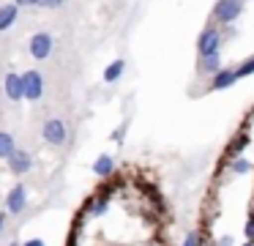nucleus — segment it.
Listing matches in <instances>:
<instances>
[{"instance_id": "1", "label": "nucleus", "mask_w": 254, "mask_h": 246, "mask_svg": "<svg viewBox=\"0 0 254 246\" xmlns=\"http://www.w3.org/2000/svg\"><path fill=\"white\" fill-rule=\"evenodd\" d=\"M243 5H246V0H216L213 11H210V19L216 25H232L243 14Z\"/></svg>"}, {"instance_id": "2", "label": "nucleus", "mask_w": 254, "mask_h": 246, "mask_svg": "<svg viewBox=\"0 0 254 246\" xmlns=\"http://www.w3.org/2000/svg\"><path fill=\"white\" fill-rule=\"evenodd\" d=\"M221 41H224V36H221L219 27H216V25L205 27V30L199 33V38H197V52H199V58H205V55H219Z\"/></svg>"}, {"instance_id": "3", "label": "nucleus", "mask_w": 254, "mask_h": 246, "mask_svg": "<svg viewBox=\"0 0 254 246\" xmlns=\"http://www.w3.org/2000/svg\"><path fill=\"white\" fill-rule=\"evenodd\" d=\"M41 137H44V142L47 145H63V142L68 140V129H66V123H63L61 118H50L44 123V129H41Z\"/></svg>"}, {"instance_id": "4", "label": "nucleus", "mask_w": 254, "mask_h": 246, "mask_svg": "<svg viewBox=\"0 0 254 246\" xmlns=\"http://www.w3.org/2000/svg\"><path fill=\"white\" fill-rule=\"evenodd\" d=\"M52 47H55L52 33H44V30L30 36V41H28V52H30V58H36V60H47L52 52Z\"/></svg>"}, {"instance_id": "5", "label": "nucleus", "mask_w": 254, "mask_h": 246, "mask_svg": "<svg viewBox=\"0 0 254 246\" xmlns=\"http://www.w3.org/2000/svg\"><path fill=\"white\" fill-rule=\"evenodd\" d=\"M22 85H25V101H39L44 96V77H41V71H36V69L25 71Z\"/></svg>"}, {"instance_id": "6", "label": "nucleus", "mask_w": 254, "mask_h": 246, "mask_svg": "<svg viewBox=\"0 0 254 246\" xmlns=\"http://www.w3.org/2000/svg\"><path fill=\"white\" fill-rule=\"evenodd\" d=\"M28 208V189L22 183H14V189L6 194V213L8 216H19Z\"/></svg>"}, {"instance_id": "7", "label": "nucleus", "mask_w": 254, "mask_h": 246, "mask_svg": "<svg viewBox=\"0 0 254 246\" xmlns=\"http://www.w3.org/2000/svg\"><path fill=\"white\" fill-rule=\"evenodd\" d=\"M3 93H6L8 101H22L25 98L22 74H17V71H6V77H3Z\"/></svg>"}, {"instance_id": "8", "label": "nucleus", "mask_w": 254, "mask_h": 246, "mask_svg": "<svg viewBox=\"0 0 254 246\" xmlns=\"http://www.w3.org/2000/svg\"><path fill=\"white\" fill-rule=\"evenodd\" d=\"M8 169H11L14 175H28L30 169H33V156H30L28 151H22V148H17V151L8 156Z\"/></svg>"}, {"instance_id": "9", "label": "nucleus", "mask_w": 254, "mask_h": 246, "mask_svg": "<svg viewBox=\"0 0 254 246\" xmlns=\"http://www.w3.org/2000/svg\"><path fill=\"white\" fill-rule=\"evenodd\" d=\"M197 71H199V74H205V77H210V80H213V77L221 71V58H219V55H205V58H199Z\"/></svg>"}, {"instance_id": "10", "label": "nucleus", "mask_w": 254, "mask_h": 246, "mask_svg": "<svg viewBox=\"0 0 254 246\" xmlns=\"http://www.w3.org/2000/svg\"><path fill=\"white\" fill-rule=\"evenodd\" d=\"M235 82H238L235 69H221L219 74L210 80V90H224V87H232Z\"/></svg>"}, {"instance_id": "11", "label": "nucleus", "mask_w": 254, "mask_h": 246, "mask_svg": "<svg viewBox=\"0 0 254 246\" xmlns=\"http://www.w3.org/2000/svg\"><path fill=\"white\" fill-rule=\"evenodd\" d=\"M17 16H19V5H14V3L0 5V33H3V30H8V27H14Z\"/></svg>"}, {"instance_id": "12", "label": "nucleus", "mask_w": 254, "mask_h": 246, "mask_svg": "<svg viewBox=\"0 0 254 246\" xmlns=\"http://www.w3.org/2000/svg\"><path fill=\"white\" fill-rule=\"evenodd\" d=\"M85 211H88V216H104V213L110 211V200L101 197V194H93L85 202Z\"/></svg>"}, {"instance_id": "13", "label": "nucleus", "mask_w": 254, "mask_h": 246, "mask_svg": "<svg viewBox=\"0 0 254 246\" xmlns=\"http://www.w3.org/2000/svg\"><path fill=\"white\" fill-rule=\"evenodd\" d=\"M93 172L99 175V178H110L112 172H115V162H112L110 153H101L99 159L93 162Z\"/></svg>"}, {"instance_id": "14", "label": "nucleus", "mask_w": 254, "mask_h": 246, "mask_svg": "<svg viewBox=\"0 0 254 246\" xmlns=\"http://www.w3.org/2000/svg\"><path fill=\"white\" fill-rule=\"evenodd\" d=\"M123 71H126V60H123V58L112 60V63L104 69V82H107V85H112V82H118V80L123 77Z\"/></svg>"}, {"instance_id": "15", "label": "nucleus", "mask_w": 254, "mask_h": 246, "mask_svg": "<svg viewBox=\"0 0 254 246\" xmlns=\"http://www.w3.org/2000/svg\"><path fill=\"white\" fill-rule=\"evenodd\" d=\"M17 151V142H14V137L8 134V131H0V159H6L8 162V156Z\"/></svg>"}, {"instance_id": "16", "label": "nucleus", "mask_w": 254, "mask_h": 246, "mask_svg": "<svg viewBox=\"0 0 254 246\" xmlns=\"http://www.w3.org/2000/svg\"><path fill=\"white\" fill-rule=\"evenodd\" d=\"M246 145H249V134H238L235 140L230 142V148H227V153H230L232 159H238L243 151H246Z\"/></svg>"}, {"instance_id": "17", "label": "nucleus", "mask_w": 254, "mask_h": 246, "mask_svg": "<svg viewBox=\"0 0 254 246\" xmlns=\"http://www.w3.org/2000/svg\"><path fill=\"white\" fill-rule=\"evenodd\" d=\"M230 169H232V175H246L249 169H252V162H246V159H232V164H230Z\"/></svg>"}, {"instance_id": "18", "label": "nucleus", "mask_w": 254, "mask_h": 246, "mask_svg": "<svg viewBox=\"0 0 254 246\" xmlns=\"http://www.w3.org/2000/svg\"><path fill=\"white\" fill-rule=\"evenodd\" d=\"M249 74H254V58H246L243 63L235 66V77H238V80H241V77H249Z\"/></svg>"}, {"instance_id": "19", "label": "nucleus", "mask_w": 254, "mask_h": 246, "mask_svg": "<svg viewBox=\"0 0 254 246\" xmlns=\"http://www.w3.org/2000/svg\"><path fill=\"white\" fill-rule=\"evenodd\" d=\"M181 246H202V241H199V233H197V230H189V235L183 238Z\"/></svg>"}, {"instance_id": "20", "label": "nucleus", "mask_w": 254, "mask_h": 246, "mask_svg": "<svg viewBox=\"0 0 254 246\" xmlns=\"http://www.w3.org/2000/svg\"><path fill=\"white\" fill-rule=\"evenodd\" d=\"M243 235H246V241H252V244H254V213L246 219V227H243Z\"/></svg>"}, {"instance_id": "21", "label": "nucleus", "mask_w": 254, "mask_h": 246, "mask_svg": "<svg viewBox=\"0 0 254 246\" xmlns=\"http://www.w3.org/2000/svg\"><path fill=\"white\" fill-rule=\"evenodd\" d=\"M66 0H36V8H58V5H63Z\"/></svg>"}, {"instance_id": "22", "label": "nucleus", "mask_w": 254, "mask_h": 246, "mask_svg": "<svg viewBox=\"0 0 254 246\" xmlns=\"http://www.w3.org/2000/svg\"><path fill=\"white\" fill-rule=\"evenodd\" d=\"M216 246H232V235H221V238L216 241Z\"/></svg>"}, {"instance_id": "23", "label": "nucleus", "mask_w": 254, "mask_h": 246, "mask_svg": "<svg viewBox=\"0 0 254 246\" xmlns=\"http://www.w3.org/2000/svg\"><path fill=\"white\" fill-rule=\"evenodd\" d=\"M14 5H19V8H30V5H36V0H14Z\"/></svg>"}, {"instance_id": "24", "label": "nucleus", "mask_w": 254, "mask_h": 246, "mask_svg": "<svg viewBox=\"0 0 254 246\" xmlns=\"http://www.w3.org/2000/svg\"><path fill=\"white\" fill-rule=\"evenodd\" d=\"M22 246H47V244H44L41 238H30V241H25Z\"/></svg>"}, {"instance_id": "25", "label": "nucleus", "mask_w": 254, "mask_h": 246, "mask_svg": "<svg viewBox=\"0 0 254 246\" xmlns=\"http://www.w3.org/2000/svg\"><path fill=\"white\" fill-rule=\"evenodd\" d=\"M6 219H8V213H0V235H3V230H6Z\"/></svg>"}, {"instance_id": "26", "label": "nucleus", "mask_w": 254, "mask_h": 246, "mask_svg": "<svg viewBox=\"0 0 254 246\" xmlns=\"http://www.w3.org/2000/svg\"><path fill=\"white\" fill-rule=\"evenodd\" d=\"M112 140H115V142H121V140H123V129H118L115 134H112Z\"/></svg>"}, {"instance_id": "27", "label": "nucleus", "mask_w": 254, "mask_h": 246, "mask_svg": "<svg viewBox=\"0 0 254 246\" xmlns=\"http://www.w3.org/2000/svg\"><path fill=\"white\" fill-rule=\"evenodd\" d=\"M68 246H77V233H71V235H68Z\"/></svg>"}, {"instance_id": "28", "label": "nucleus", "mask_w": 254, "mask_h": 246, "mask_svg": "<svg viewBox=\"0 0 254 246\" xmlns=\"http://www.w3.org/2000/svg\"><path fill=\"white\" fill-rule=\"evenodd\" d=\"M145 246H159V244H156V241H148V244H145Z\"/></svg>"}, {"instance_id": "29", "label": "nucleus", "mask_w": 254, "mask_h": 246, "mask_svg": "<svg viewBox=\"0 0 254 246\" xmlns=\"http://www.w3.org/2000/svg\"><path fill=\"white\" fill-rule=\"evenodd\" d=\"M8 246H22V244H17V241H11V244H8Z\"/></svg>"}, {"instance_id": "30", "label": "nucleus", "mask_w": 254, "mask_h": 246, "mask_svg": "<svg viewBox=\"0 0 254 246\" xmlns=\"http://www.w3.org/2000/svg\"><path fill=\"white\" fill-rule=\"evenodd\" d=\"M243 246H254V244H252V241H246V244H243Z\"/></svg>"}]
</instances>
